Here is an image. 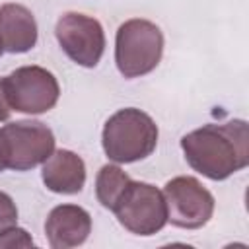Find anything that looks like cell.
<instances>
[{"label":"cell","mask_w":249,"mask_h":249,"mask_svg":"<svg viewBox=\"0 0 249 249\" xmlns=\"http://www.w3.org/2000/svg\"><path fill=\"white\" fill-rule=\"evenodd\" d=\"M6 169V165H4V160H2V150H0V173Z\"/></svg>","instance_id":"16"},{"label":"cell","mask_w":249,"mask_h":249,"mask_svg":"<svg viewBox=\"0 0 249 249\" xmlns=\"http://www.w3.org/2000/svg\"><path fill=\"white\" fill-rule=\"evenodd\" d=\"M101 144L105 156L115 163L140 161L158 146V124L136 107L119 109L105 121Z\"/></svg>","instance_id":"2"},{"label":"cell","mask_w":249,"mask_h":249,"mask_svg":"<svg viewBox=\"0 0 249 249\" xmlns=\"http://www.w3.org/2000/svg\"><path fill=\"white\" fill-rule=\"evenodd\" d=\"M111 212L124 230L136 235H154L167 224L163 193L142 181H130Z\"/></svg>","instance_id":"5"},{"label":"cell","mask_w":249,"mask_h":249,"mask_svg":"<svg viewBox=\"0 0 249 249\" xmlns=\"http://www.w3.org/2000/svg\"><path fill=\"white\" fill-rule=\"evenodd\" d=\"M6 95L12 111L41 115L51 111L60 95L58 82L53 72L43 66H19L4 78Z\"/></svg>","instance_id":"7"},{"label":"cell","mask_w":249,"mask_h":249,"mask_svg":"<svg viewBox=\"0 0 249 249\" xmlns=\"http://www.w3.org/2000/svg\"><path fill=\"white\" fill-rule=\"evenodd\" d=\"M31 235L18 226H12L0 233V247H33Z\"/></svg>","instance_id":"13"},{"label":"cell","mask_w":249,"mask_h":249,"mask_svg":"<svg viewBox=\"0 0 249 249\" xmlns=\"http://www.w3.org/2000/svg\"><path fill=\"white\" fill-rule=\"evenodd\" d=\"M10 113H12V107H10V101H8V95H6L4 78H0V123L2 121H8L10 119Z\"/></svg>","instance_id":"15"},{"label":"cell","mask_w":249,"mask_h":249,"mask_svg":"<svg viewBox=\"0 0 249 249\" xmlns=\"http://www.w3.org/2000/svg\"><path fill=\"white\" fill-rule=\"evenodd\" d=\"M187 163L212 181H224L249 163V124L243 119L202 124L181 138Z\"/></svg>","instance_id":"1"},{"label":"cell","mask_w":249,"mask_h":249,"mask_svg":"<svg viewBox=\"0 0 249 249\" xmlns=\"http://www.w3.org/2000/svg\"><path fill=\"white\" fill-rule=\"evenodd\" d=\"M37 21L29 8L21 4L0 6V45L6 53H27L37 45Z\"/></svg>","instance_id":"11"},{"label":"cell","mask_w":249,"mask_h":249,"mask_svg":"<svg viewBox=\"0 0 249 249\" xmlns=\"http://www.w3.org/2000/svg\"><path fill=\"white\" fill-rule=\"evenodd\" d=\"M2 53H4V49H2V45H0V56H2Z\"/></svg>","instance_id":"17"},{"label":"cell","mask_w":249,"mask_h":249,"mask_svg":"<svg viewBox=\"0 0 249 249\" xmlns=\"http://www.w3.org/2000/svg\"><path fill=\"white\" fill-rule=\"evenodd\" d=\"M132 179L117 165V163H105L95 177V196L101 202L103 208L113 210L123 191L128 187Z\"/></svg>","instance_id":"12"},{"label":"cell","mask_w":249,"mask_h":249,"mask_svg":"<svg viewBox=\"0 0 249 249\" xmlns=\"http://www.w3.org/2000/svg\"><path fill=\"white\" fill-rule=\"evenodd\" d=\"M0 150L6 169L29 171L54 152V134L41 121H16L0 128Z\"/></svg>","instance_id":"4"},{"label":"cell","mask_w":249,"mask_h":249,"mask_svg":"<svg viewBox=\"0 0 249 249\" xmlns=\"http://www.w3.org/2000/svg\"><path fill=\"white\" fill-rule=\"evenodd\" d=\"M91 233V216L78 204H58L45 220V235L53 249L82 245Z\"/></svg>","instance_id":"9"},{"label":"cell","mask_w":249,"mask_h":249,"mask_svg":"<svg viewBox=\"0 0 249 249\" xmlns=\"http://www.w3.org/2000/svg\"><path fill=\"white\" fill-rule=\"evenodd\" d=\"M56 41L70 60L78 66L93 68L105 51V31L101 23L80 12H66L54 27Z\"/></svg>","instance_id":"8"},{"label":"cell","mask_w":249,"mask_h":249,"mask_svg":"<svg viewBox=\"0 0 249 249\" xmlns=\"http://www.w3.org/2000/svg\"><path fill=\"white\" fill-rule=\"evenodd\" d=\"M18 224V208L10 195L0 191V233Z\"/></svg>","instance_id":"14"},{"label":"cell","mask_w":249,"mask_h":249,"mask_svg":"<svg viewBox=\"0 0 249 249\" xmlns=\"http://www.w3.org/2000/svg\"><path fill=\"white\" fill-rule=\"evenodd\" d=\"M163 198L167 208V222L183 230H198L206 226L214 214L212 193L191 175H179L165 183Z\"/></svg>","instance_id":"6"},{"label":"cell","mask_w":249,"mask_h":249,"mask_svg":"<svg viewBox=\"0 0 249 249\" xmlns=\"http://www.w3.org/2000/svg\"><path fill=\"white\" fill-rule=\"evenodd\" d=\"M161 54L163 33L154 21L132 18L119 25L115 35V62L124 78L132 80L150 74L160 64Z\"/></svg>","instance_id":"3"},{"label":"cell","mask_w":249,"mask_h":249,"mask_svg":"<svg viewBox=\"0 0 249 249\" xmlns=\"http://www.w3.org/2000/svg\"><path fill=\"white\" fill-rule=\"evenodd\" d=\"M45 187L58 195H76L86 185V163L72 150H54L41 169Z\"/></svg>","instance_id":"10"}]
</instances>
